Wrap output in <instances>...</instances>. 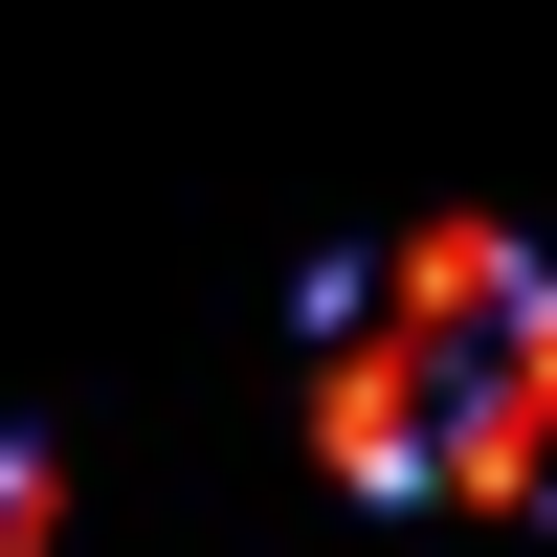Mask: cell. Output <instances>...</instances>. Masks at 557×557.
<instances>
[{
  "label": "cell",
  "instance_id": "obj_2",
  "mask_svg": "<svg viewBox=\"0 0 557 557\" xmlns=\"http://www.w3.org/2000/svg\"><path fill=\"white\" fill-rule=\"evenodd\" d=\"M424 491H469V513H557V290L446 380V469H424Z\"/></svg>",
  "mask_w": 557,
  "mask_h": 557
},
{
  "label": "cell",
  "instance_id": "obj_1",
  "mask_svg": "<svg viewBox=\"0 0 557 557\" xmlns=\"http://www.w3.org/2000/svg\"><path fill=\"white\" fill-rule=\"evenodd\" d=\"M446 380H469V357L401 335L380 268L312 290V446H335V491H424V469H446Z\"/></svg>",
  "mask_w": 557,
  "mask_h": 557
},
{
  "label": "cell",
  "instance_id": "obj_3",
  "mask_svg": "<svg viewBox=\"0 0 557 557\" xmlns=\"http://www.w3.org/2000/svg\"><path fill=\"white\" fill-rule=\"evenodd\" d=\"M45 513H67V469H45V446H0V557H45Z\"/></svg>",
  "mask_w": 557,
  "mask_h": 557
}]
</instances>
